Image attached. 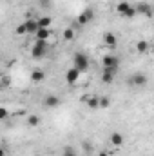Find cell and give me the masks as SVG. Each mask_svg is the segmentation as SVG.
<instances>
[{"label":"cell","mask_w":154,"mask_h":156,"mask_svg":"<svg viewBox=\"0 0 154 156\" xmlns=\"http://www.w3.org/2000/svg\"><path fill=\"white\" fill-rule=\"evenodd\" d=\"M136 49H138V53H147V51H149V42L140 40V42L136 44Z\"/></svg>","instance_id":"16"},{"label":"cell","mask_w":154,"mask_h":156,"mask_svg":"<svg viewBox=\"0 0 154 156\" xmlns=\"http://www.w3.org/2000/svg\"><path fill=\"white\" fill-rule=\"evenodd\" d=\"M103 42H105L109 47H114V45H116V35H113V33L103 35Z\"/></svg>","instance_id":"14"},{"label":"cell","mask_w":154,"mask_h":156,"mask_svg":"<svg viewBox=\"0 0 154 156\" xmlns=\"http://www.w3.org/2000/svg\"><path fill=\"white\" fill-rule=\"evenodd\" d=\"M109 142H111L114 147H121V145L125 144V136H123L121 133H113V134L109 136Z\"/></svg>","instance_id":"7"},{"label":"cell","mask_w":154,"mask_h":156,"mask_svg":"<svg viewBox=\"0 0 154 156\" xmlns=\"http://www.w3.org/2000/svg\"><path fill=\"white\" fill-rule=\"evenodd\" d=\"M82 149H83V153H85V154H91V153L94 151V149H93V144H91V142H87V140H83V142H82Z\"/></svg>","instance_id":"18"},{"label":"cell","mask_w":154,"mask_h":156,"mask_svg":"<svg viewBox=\"0 0 154 156\" xmlns=\"http://www.w3.org/2000/svg\"><path fill=\"white\" fill-rule=\"evenodd\" d=\"M129 5H131V4H129V2H120V4H118V7H116V9H118V13H121V15H123V13H125V9H127V7H129Z\"/></svg>","instance_id":"23"},{"label":"cell","mask_w":154,"mask_h":156,"mask_svg":"<svg viewBox=\"0 0 154 156\" xmlns=\"http://www.w3.org/2000/svg\"><path fill=\"white\" fill-rule=\"evenodd\" d=\"M7 118H9V111L5 107H0V122L2 120H7Z\"/></svg>","instance_id":"25"},{"label":"cell","mask_w":154,"mask_h":156,"mask_svg":"<svg viewBox=\"0 0 154 156\" xmlns=\"http://www.w3.org/2000/svg\"><path fill=\"white\" fill-rule=\"evenodd\" d=\"M64 156H78V154H76V151H75V147L67 145V147L64 149Z\"/></svg>","instance_id":"22"},{"label":"cell","mask_w":154,"mask_h":156,"mask_svg":"<svg viewBox=\"0 0 154 156\" xmlns=\"http://www.w3.org/2000/svg\"><path fill=\"white\" fill-rule=\"evenodd\" d=\"M44 78H45V73H44L42 69H35V71L31 73V80H33V82H42Z\"/></svg>","instance_id":"12"},{"label":"cell","mask_w":154,"mask_h":156,"mask_svg":"<svg viewBox=\"0 0 154 156\" xmlns=\"http://www.w3.org/2000/svg\"><path fill=\"white\" fill-rule=\"evenodd\" d=\"M98 102H100V98H98V96H91V98H87V100H85V104H87V107H89V109H98Z\"/></svg>","instance_id":"13"},{"label":"cell","mask_w":154,"mask_h":156,"mask_svg":"<svg viewBox=\"0 0 154 156\" xmlns=\"http://www.w3.org/2000/svg\"><path fill=\"white\" fill-rule=\"evenodd\" d=\"M35 37H37V40H47L51 37V31L47 27H38V31L35 33Z\"/></svg>","instance_id":"10"},{"label":"cell","mask_w":154,"mask_h":156,"mask_svg":"<svg viewBox=\"0 0 154 156\" xmlns=\"http://www.w3.org/2000/svg\"><path fill=\"white\" fill-rule=\"evenodd\" d=\"M102 64H103V69H107L111 73H116L118 71V66H120V60H118V56H114V55H105L102 58Z\"/></svg>","instance_id":"2"},{"label":"cell","mask_w":154,"mask_h":156,"mask_svg":"<svg viewBox=\"0 0 154 156\" xmlns=\"http://www.w3.org/2000/svg\"><path fill=\"white\" fill-rule=\"evenodd\" d=\"M113 80H114V73H111V71L103 69V75H102V82H103V83H113Z\"/></svg>","instance_id":"15"},{"label":"cell","mask_w":154,"mask_h":156,"mask_svg":"<svg viewBox=\"0 0 154 156\" xmlns=\"http://www.w3.org/2000/svg\"><path fill=\"white\" fill-rule=\"evenodd\" d=\"M147 82H149V78H147V75H143V73H136V75L131 76V83L132 85H138V87L147 85Z\"/></svg>","instance_id":"4"},{"label":"cell","mask_w":154,"mask_h":156,"mask_svg":"<svg viewBox=\"0 0 154 156\" xmlns=\"http://www.w3.org/2000/svg\"><path fill=\"white\" fill-rule=\"evenodd\" d=\"M82 15H83V16L87 18V22H91V20L94 18V11H93V9H85V11H83Z\"/></svg>","instance_id":"24"},{"label":"cell","mask_w":154,"mask_h":156,"mask_svg":"<svg viewBox=\"0 0 154 156\" xmlns=\"http://www.w3.org/2000/svg\"><path fill=\"white\" fill-rule=\"evenodd\" d=\"M98 156H109V153H107V151H100V153H98Z\"/></svg>","instance_id":"27"},{"label":"cell","mask_w":154,"mask_h":156,"mask_svg":"<svg viewBox=\"0 0 154 156\" xmlns=\"http://www.w3.org/2000/svg\"><path fill=\"white\" fill-rule=\"evenodd\" d=\"M134 15H136V9H134V5H129V7L125 9V13H123V16H125V18H132Z\"/></svg>","instance_id":"20"},{"label":"cell","mask_w":154,"mask_h":156,"mask_svg":"<svg viewBox=\"0 0 154 156\" xmlns=\"http://www.w3.org/2000/svg\"><path fill=\"white\" fill-rule=\"evenodd\" d=\"M24 24H26V31H27L29 35H35V33L38 31V22H37V20L31 18V20H26Z\"/></svg>","instance_id":"9"},{"label":"cell","mask_w":154,"mask_h":156,"mask_svg":"<svg viewBox=\"0 0 154 156\" xmlns=\"http://www.w3.org/2000/svg\"><path fill=\"white\" fill-rule=\"evenodd\" d=\"M27 123H29L31 127H38L40 125V118L37 116V115H31V116L27 118Z\"/></svg>","instance_id":"19"},{"label":"cell","mask_w":154,"mask_h":156,"mask_svg":"<svg viewBox=\"0 0 154 156\" xmlns=\"http://www.w3.org/2000/svg\"><path fill=\"white\" fill-rule=\"evenodd\" d=\"M45 53H47V40H37V44L33 45L31 56L33 58H42Z\"/></svg>","instance_id":"3"},{"label":"cell","mask_w":154,"mask_h":156,"mask_svg":"<svg viewBox=\"0 0 154 156\" xmlns=\"http://www.w3.org/2000/svg\"><path fill=\"white\" fill-rule=\"evenodd\" d=\"M16 35H27V31H26V24H20V26L16 27Z\"/></svg>","instance_id":"26"},{"label":"cell","mask_w":154,"mask_h":156,"mask_svg":"<svg viewBox=\"0 0 154 156\" xmlns=\"http://www.w3.org/2000/svg\"><path fill=\"white\" fill-rule=\"evenodd\" d=\"M64 38H65V40H73V38H75V29L67 27V29L64 31Z\"/></svg>","instance_id":"21"},{"label":"cell","mask_w":154,"mask_h":156,"mask_svg":"<svg viewBox=\"0 0 154 156\" xmlns=\"http://www.w3.org/2000/svg\"><path fill=\"white\" fill-rule=\"evenodd\" d=\"M73 67L78 69L80 73H85V71L89 69V58H87V55H83V53H75V56H73Z\"/></svg>","instance_id":"1"},{"label":"cell","mask_w":154,"mask_h":156,"mask_svg":"<svg viewBox=\"0 0 154 156\" xmlns=\"http://www.w3.org/2000/svg\"><path fill=\"white\" fill-rule=\"evenodd\" d=\"M134 9H136V13H140V15L152 16V7H151V4H149V2H142V4H138Z\"/></svg>","instance_id":"6"},{"label":"cell","mask_w":154,"mask_h":156,"mask_svg":"<svg viewBox=\"0 0 154 156\" xmlns=\"http://www.w3.org/2000/svg\"><path fill=\"white\" fill-rule=\"evenodd\" d=\"M109 105H111V100H109L107 96H102L100 102H98V109H107Z\"/></svg>","instance_id":"17"},{"label":"cell","mask_w":154,"mask_h":156,"mask_svg":"<svg viewBox=\"0 0 154 156\" xmlns=\"http://www.w3.org/2000/svg\"><path fill=\"white\" fill-rule=\"evenodd\" d=\"M37 22H38V27H47V29H49L51 24H53V18H51V16H42Z\"/></svg>","instance_id":"11"},{"label":"cell","mask_w":154,"mask_h":156,"mask_svg":"<svg viewBox=\"0 0 154 156\" xmlns=\"http://www.w3.org/2000/svg\"><path fill=\"white\" fill-rule=\"evenodd\" d=\"M80 71L75 69V67H71V69H67V73H65V80H67V83H76L78 78H80Z\"/></svg>","instance_id":"8"},{"label":"cell","mask_w":154,"mask_h":156,"mask_svg":"<svg viewBox=\"0 0 154 156\" xmlns=\"http://www.w3.org/2000/svg\"><path fill=\"white\" fill-rule=\"evenodd\" d=\"M58 105H60V98H58L56 94H47V96L44 98V107L53 109V107H58Z\"/></svg>","instance_id":"5"},{"label":"cell","mask_w":154,"mask_h":156,"mask_svg":"<svg viewBox=\"0 0 154 156\" xmlns=\"http://www.w3.org/2000/svg\"><path fill=\"white\" fill-rule=\"evenodd\" d=\"M0 156H5V151H4L2 147H0Z\"/></svg>","instance_id":"28"}]
</instances>
